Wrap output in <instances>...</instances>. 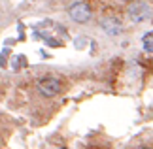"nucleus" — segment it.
Segmentation results:
<instances>
[{
	"label": "nucleus",
	"instance_id": "1",
	"mask_svg": "<svg viewBox=\"0 0 153 149\" xmlns=\"http://www.w3.org/2000/svg\"><path fill=\"white\" fill-rule=\"evenodd\" d=\"M38 91L44 96H55L61 93V81L57 77H44L42 81H38Z\"/></svg>",
	"mask_w": 153,
	"mask_h": 149
},
{
	"label": "nucleus",
	"instance_id": "2",
	"mask_svg": "<svg viewBox=\"0 0 153 149\" xmlns=\"http://www.w3.org/2000/svg\"><path fill=\"white\" fill-rule=\"evenodd\" d=\"M149 15H151V8H149V4L136 2V4H132L131 8H128V17H131V21H134V23L146 21Z\"/></svg>",
	"mask_w": 153,
	"mask_h": 149
},
{
	"label": "nucleus",
	"instance_id": "3",
	"mask_svg": "<svg viewBox=\"0 0 153 149\" xmlns=\"http://www.w3.org/2000/svg\"><path fill=\"white\" fill-rule=\"evenodd\" d=\"M70 17H72L76 23H85V21H89V17H91V8H89V4H85V2H76L72 8H70Z\"/></svg>",
	"mask_w": 153,
	"mask_h": 149
},
{
	"label": "nucleus",
	"instance_id": "4",
	"mask_svg": "<svg viewBox=\"0 0 153 149\" xmlns=\"http://www.w3.org/2000/svg\"><path fill=\"white\" fill-rule=\"evenodd\" d=\"M102 28H104L108 34H117V32L121 30V25L117 23V19H106V21L102 23Z\"/></svg>",
	"mask_w": 153,
	"mask_h": 149
},
{
	"label": "nucleus",
	"instance_id": "5",
	"mask_svg": "<svg viewBox=\"0 0 153 149\" xmlns=\"http://www.w3.org/2000/svg\"><path fill=\"white\" fill-rule=\"evenodd\" d=\"M11 66H13L15 70H17V68H21V66H27V59L23 57V55L13 57V59H11Z\"/></svg>",
	"mask_w": 153,
	"mask_h": 149
},
{
	"label": "nucleus",
	"instance_id": "6",
	"mask_svg": "<svg viewBox=\"0 0 153 149\" xmlns=\"http://www.w3.org/2000/svg\"><path fill=\"white\" fill-rule=\"evenodd\" d=\"M144 49L148 51V53H151L153 51V40H151V32H148L144 36Z\"/></svg>",
	"mask_w": 153,
	"mask_h": 149
},
{
	"label": "nucleus",
	"instance_id": "7",
	"mask_svg": "<svg viewBox=\"0 0 153 149\" xmlns=\"http://www.w3.org/2000/svg\"><path fill=\"white\" fill-rule=\"evenodd\" d=\"M0 64H2V66H4V59H2V57H0Z\"/></svg>",
	"mask_w": 153,
	"mask_h": 149
},
{
	"label": "nucleus",
	"instance_id": "8",
	"mask_svg": "<svg viewBox=\"0 0 153 149\" xmlns=\"http://www.w3.org/2000/svg\"><path fill=\"white\" fill-rule=\"evenodd\" d=\"M121 2H128V0H121Z\"/></svg>",
	"mask_w": 153,
	"mask_h": 149
}]
</instances>
